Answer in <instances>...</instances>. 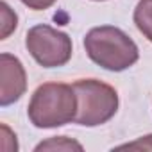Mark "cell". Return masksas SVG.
<instances>
[{
  "label": "cell",
  "instance_id": "cell-1",
  "mask_svg": "<svg viewBox=\"0 0 152 152\" xmlns=\"http://www.w3.org/2000/svg\"><path fill=\"white\" fill-rule=\"evenodd\" d=\"M29 120L38 129H56L77 116V95L72 84L45 83L36 88L27 107Z\"/></svg>",
  "mask_w": 152,
  "mask_h": 152
},
{
  "label": "cell",
  "instance_id": "cell-2",
  "mask_svg": "<svg viewBox=\"0 0 152 152\" xmlns=\"http://www.w3.org/2000/svg\"><path fill=\"white\" fill-rule=\"evenodd\" d=\"M84 50L95 64L109 72H124L140 59L138 45L115 25H100L88 31Z\"/></svg>",
  "mask_w": 152,
  "mask_h": 152
},
{
  "label": "cell",
  "instance_id": "cell-3",
  "mask_svg": "<svg viewBox=\"0 0 152 152\" xmlns=\"http://www.w3.org/2000/svg\"><path fill=\"white\" fill-rule=\"evenodd\" d=\"M77 95L75 124L83 127H97L109 122L118 111V93L113 86L97 79H81L73 84Z\"/></svg>",
  "mask_w": 152,
  "mask_h": 152
},
{
  "label": "cell",
  "instance_id": "cell-4",
  "mask_svg": "<svg viewBox=\"0 0 152 152\" xmlns=\"http://www.w3.org/2000/svg\"><path fill=\"white\" fill-rule=\"evenodd\" d=\"M25 47L43 68H59L72 59V38L47 23L34 25L25 34Z\"/></svg>",
  "mask_w": 152,
  "mask_h": 152
},
{
  "label": "cell",
  "instance_id": "cell-5",
  "mask_svg": "<svg viewBox=\"0 0 152 152\" xmlns=\"http://www.w3.org/2000/svg\"><path fill=\"white\" fill-rule=\"evenodd\" d=\"M27 90V73L22 61L4 52L0 56V106L7 107L22 99Z\"/></svg>",
  "mask_w": 152,
  "mask_h": 152
},
{
  "label": "cell",
  "instance_id": "cell-6",
  "mask_svg": "<svg viewBox=\"0 0 152 152\" xmlns=\"http://www.w3.org/2000/svg\"><path fill=\"white\" fill-rule=\"evenodd\" d=\"M132 20L138 31L152 43V0H140L134 7Z\"/></svg>",
  "mask_w": 152,
  "mask_h": 152
},
{
  "label": "cell",
  "instance_id": "cell-7",
  "mask_svg": "<svg viewBox=\"0 0 152 152\" xmlns=\"http://www.w3.org/2000/svg\"><path fill=\"white\" fill-rule=\"evenodd\" d=\"M34 150L36 152L39 150H83V145L66 136H56V138H48L47 141H41L39 145H36Z\"/></svg>",
  "mask_w": 152,
  "mask_h": 152
},
{
  "label": "cell",
  "instance_id": "cell-8",
  "mask_svg": "<svg viewBox=\"0 0 152 152\" xmlns=\"http://www.w3.org/2000/svg\"><path fill=\"white\" fill-rule=\"evenodd\" d=\"M0 16H2V34H0V39L9 38V34L16 29L18 25V16L16 13L7 6V2H0Z\"/></svg>",
  "mask_w": 152,
  "mask_h": 152
},
{
  "label": "cell",
  "instance_id": "cell-9",
  "mask_svg": "<svg viewBox=\"0 0 152 152\" xmlns=\"http://www.w3.org/2000/svg\"><path fill=\"white\" fill-rule=\"evenodd\" d=\"M116 148H131V150H152V134L148 136H141L140 140L132 141V143H125L120 145Z\"/></svg>",
  "mask_w": 152,
  "mask_h": 152
},
{
  "label": "cell",
  "instance_id": "cell-10",
  "mask_svg": "<svg viewBox=\"0 0 152 152\" xmlns=\"http://www.w3.org/2000/svg\"><path fill=\"white\" fill-rule=\"evenodd\" d=\"M20 2L32 11H45V9H50L57 0H20Z\"/></svg>",
  "mask_w": 152,
  "mask_h": 152
},
{
  "label": "cell",
  "instance_id": "cell-11",
  "mask_svg": "<svg viewBox=\"0 0 152 152\" xmlns=\"http://www.w3.org/2000/svg\"><path fill=\"white\" fill-rule=\"evenodd\" d=\"M95 2H104V0H95Z\"/></svg>",
  "mask_w": 152,
  "mask_h": 152
}]
</instances>
